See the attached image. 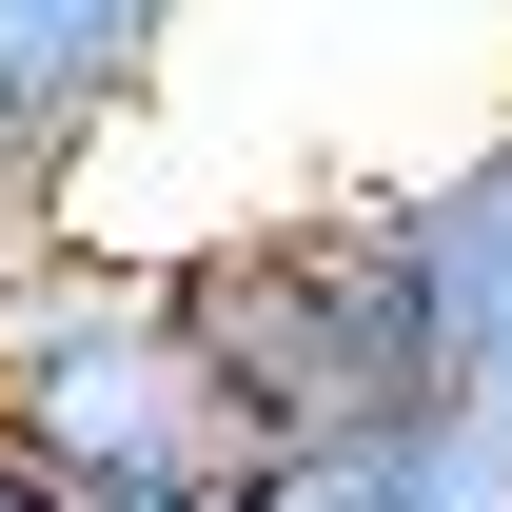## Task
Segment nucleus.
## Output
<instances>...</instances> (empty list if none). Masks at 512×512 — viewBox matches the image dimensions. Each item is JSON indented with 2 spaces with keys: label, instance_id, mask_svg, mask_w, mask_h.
Wrapping results in <instances>:
<instances>
[{
  "label": "nucleus",
  "instance_id": "nucleus-1",
  "mask_svg": "<svg viewBox=\"0 0 512 512\" xmlns=\"http://www.w3.org/2000/svg\"><path fill=\"white\" fill-rule=\"evenodd\" d=\"M178 316H197L217 414H237V473L355 434V414L453 394V296H434V217H414V197H335V217L178 237Z\"/></svg>",
  "mask_w": 512,
  "mask_h": 512
},
{
  "label": "nucleus",
  "instance_id": "nucleus-2",
  "mask_svg": "<svg viewBox=\"0 0 512 512\" xmlns=\"http://www.w3.org/2000/svg\"><path fill=\"white\" fill-rule=\"evenodd\" d=\"M0 453L20 473H138V493H237V414L197 375L178 256H99V237H20L0 256Z\"/></svg>",
  "mask_w": 512,
  "mask_h": 512
},
{
  "label": "nucleus",
  "instance_id": "nucleus-3",
  "mask_svg": "<svg viewBox=\"0 0 512 512\" xmlns=\"http://www.w3.org/2000/svg\"><path fill=\"white\" fill-rule=\"evenodd\" d=\"M197 0H0V256L60 237L79 158L138 119V79L178 60Z\"/></svg>",
  "mask_w": 512,
  "mask_h": 512
},
{
  "label": "nucleus",
  "instance_id": "nucleus-4",
  "mask_svg": "<svg viewBox=\"0 0 512 512\" xmlns=\"http://www.w3.org/2000/svg\"><path fill=\"white\" fill-rule=\"evenodd\" d=\"M256 512H512V394H414V414H355L316 453H256Z\"/></svg>",
  "mask_w": 512,
  "mask_h": 512
},
{
  "label": "nucleus",
  "instance_id": "nucleus-5",
  "mask_svg": "<svg viewBox=\"0 0 512 512\" xmlns=\"http://www.w3.org/2000/svg\"><path fill=\"white\" fill-rule=\"evenodd\" d=\"M414 217H434V296H453V375H473V394H512V138L473 158V178H434Z\"/></svg>",
  "mask_w": 512,
  "mask_h": 512
},
{
  "label": "nucleus",
  "instance_id": "nucleus-6",
  "mask_svg": "<svg viewBox=\"0 0 512 512\" xmlns=\"http://www.w3.org/2000/svg\"><path fill=\"white\" fill-rule=\"evenodd\" d=\"M40 512H256V493H138V473H79V493H40Z\"/></svg>",
  "mask_w": 512,
  "mask_h": 512
},
{
  "label": "nucleus",
  "instance_id": "nucleus-7",
  "mask_svg": "<svg viewBox=\"0 0 512 512\" xmlns=\"http://www.w3.org/2000/svg\"><path fill=\"white\" fill-rule=\"evenodd\" d=\"M40 493H60V473H20V453H0V512H40Z\"/></svg>",
  "mask_w": 512,
  "mask_h": 512
}]
</instances>
